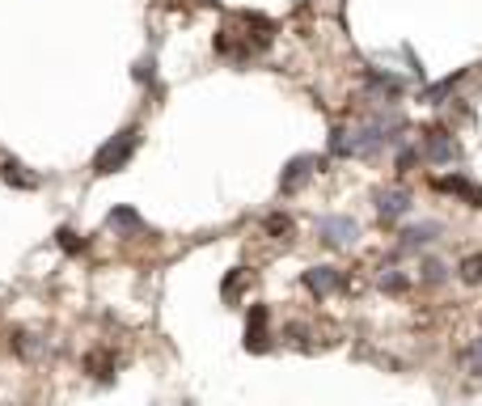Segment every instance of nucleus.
I'll list each match as a JSON object with an SVG mask.
<instances>
[{
  "label": "nucleus",
  "mask_w": 482,
  "mask_h": 406,
  "mask_svg": "<svg viewBox=\"0 0 482 406\" xmlns=\"http://www.w3.org/2000/svg\"><path fill=\"white\" fill-rule=\"evenodd\" d=\"M469 368L482 373V339H474V347H469Z\"/></svg>",
  "instance_id": "obj_7"
},
{
  "label": "nucleus",
  "mask_w": 482,
  "mask_h": 406,
  "mask_svg": "<svg viewBox=\"0 0 482 406\" xmlns=\"http://www.w3.org/2000/svg\"><path fill=\"white\" fill-rule=\"evenodd\" d=\"M136 131H119L111 144H106V148H97V157H93V170L97 174H115V170H123L127 165V157H131V152H136Z\"/></svg>",
  "instance_id": "obj_1"
},
{
  "label": "nucleus",
  "mask_w": 482,
  "mask_h": 406,
  "mask_svg": "<svg viewBox=\"0 0 482 406\" xmlns=\"http://www.w3.org/2000/svg\"><path fill=\"white\" fill-rule=\"evenodd\" d=\"M317 229H321V237H326L330 245H347V241H355V225H351V220H339V216L321 220Z\"/></svg>",
  "instance_id": "obj_2"
},
{
  "label": "nucleus",
  "mask_w": 482,
  "mask_h": 406,
  "mask_svg": "<svg viewBox=\"0 0 482 406\" xmlns=\"http://www.w3.org/2000/svg\"><path fill=\"white\" fill-rule=\"evenodd\" d=\"M406 208H410V195H402V190H389V195H381V216H385V220L402 216Z\"/></svg>",
  "instance_id": "obj_3"
},
{
  "label": "nucleus",
  "mask_w": 482,
  "mask_h": 406,
  "mask_svg": "<svg viewBox=\"0 0 482 406\" xmlns=\"http://www.w3.org/2000/svg\"><path fill=\"white\" fill-rule=\"evenodd\" d=\"M432 233H436V225H423V229H410V233H406V245H427V241H432Z\"/></svg>",
  "instance_id": "obj_6"
},
{
  "label": "nucleus",
  "mask_w": 482,
  "mask_h": 406,
  "mask_svg": "<svg viewBox=\"0 0 482 406\" xmlns=\"http://www.w3.org/2000/svg\"><path fill=\"white\" fill-rule=\"evenodd\" d=\"M111 229H127V233H136V229H140V216H136L131 208H115V212H111Z\"/></svg>",
  "instance_id": "obj_5"
},
{
  "label": "nucleus",
  "mask_w": 482,
  "mask_h": 406,
  "mask_svg": "<svg viewBox=\"0 0 482 406\" xmlns=\"http://www.w3.org/2000/svg\"><path fill=\"white\" fill-rule=\"evenodd\" d=\"M478 275H482V259H469L465 263V279H478Z\"/></svg>",
  "instance_id": "obj_8"
},
{
  "label": "nucleus",
  "mask_w": 482,
  "mask_h": 406,
  "mask_svg": "<svg viewBox=\"0 0 482 406\" xmlns=\"http://www.w3.org/2000/svg\"><path fill=\"white\" fill-rule=\"evenodd\" d=\"M305 284H309L313 292H330V288H335V271H330V267H313V271L305 275Z\"/></svg>",
  "instance_id": "obj_4"
}]
</instances>
